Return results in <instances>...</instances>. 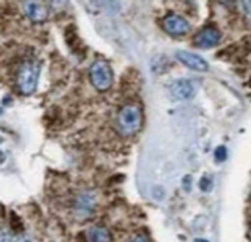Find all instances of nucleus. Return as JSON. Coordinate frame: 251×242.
Segmentation results:
<instances>
[{"mask_svg": "<svg viewBox=\"0 0 251 242\" xmlns=\"http://www.w3.org/2000/svg\"><path fill=\"white\" fill-rule=\"evenodd\" d=\"M142 112L136 105H125L116 115V129L124 136H131L141 129Z\"/></svg>", "mask_w": 251, "mask_h": 242, "instance_id": "2", "label": "nucleus"}, {"mask_svg": "<svg viewBox=\"0 0 251 242\" xmlns=\"http://www.w3.org/2000/svg\"><path fill=\"white\" fill-rule=\"evenodd\" d=\"M132 242H150V240L147 237H144V235H138L132 240Z\"/></svg>", "mask_w": 251, "mask_h": 242, "instance_id": "15", "label": "nucleus"}, {"mask_svg": "<svg viewBox=\"0 0 251 242\" xmlns=\"http://www.w3.org/2000/svg\"><path fill=\"white\" fill-rule=\"evenodd\" d=\"M97 206V198L91 192L82 194L76 201V211H79L80 215H89L95 211Z\"/></svg>", "mask_w": 251, "mask_h": 242, "instance_id": "9", "label": "nucleus"}, {"mask_svg": "<svg viewBox=\"0 0 251 242\" xmlns=\"http://www.w3.org/2000/svg\"><path fill=\"white\" fill-rule=\"evenodd\" d=\"M162 27L173 36H184L190 32L191 26L188 20L179 15H168L162 20Z\"/></svg>", "mask_w": 251, "mask_h": 242, "instance_id": "4", "label": "nucleus"}, {"mask_svg": "<svg viewBox=\"0 0 251 242\" xmlns=\"http://www.w3.org/2000/svg\"><path fill=\"white\" fill-rule=\"evenodd\" d=\"M226 158H227V149H226V146H218V148L215 149V159L218 162H224Z\"/></svg>", "mask_w": 251, "mask_h": 242, "instance_id": "12", "label": "nucleus"}, {"mask_svg": "<svg viewBox=\"0 0 251 242\" xmlns=\"http://www.w3.org/2000/svg\"><path fill=\"white\" fill-rule=\"evenodd\" d=\"M176 57L179 62H182L185 66H188L190 69L197 71V72H207L208 71V62L205 59H202L200 55L188 52V50H178Z\"/></svg>", "mask_w": 251, "mask_h": 242, "instance_id": "5", "label": "nucleus"}, {"mask_svg": "<svg viewBox=\"0 0 251 242\" xmlns=\"http://www.w3.org/2000/svg\"><path fill=\"white\" fill-rule=\"evenodd\" d=\"M197 242H208V241H204V240H197Z\"/></svg>", "mask_w": 251, "mask_h": 242, "instance_id": "16", "label": "nucleus"}, {"mask_svg": "<svg viewBox=\"0 0 251 242\" xmlns=\"http://www.w3.org/2000/svg\"><path fill=\"white\" fill-rule=\"evenodd\" d=\"M171 93L178 100H188L194 96L195 88L188 79H178L171 85Z\"/></svg>", "mask_w": 251, "mask_h": 242, "instance_id": "8", "label": "nucleus"}, {"mask_svg": "<svg viewBox=\"0 0 251 242\" xmlns=\"http://www.w3.org/2000/svg\"><path fill=\"white\" fill-rule=\"evenodd\" d=\"M40 74V66L35 59L25 60L16 74V86L20 93L32 95L36 91Z\"/></svg>", "mask_w": 251, "mask_h": 242, "instance_id": "1", "label": "nucleus"}, {"mask_svg": "<svg viewBox=\"0 0 251 242\" xmlns=\"http://www.w3.org/2000/svg\"><path fill=\"white\" fill-rule=\"evenodd\" d=\"M201 189L202 191H210L211 189V181H210V178H204L201 181Z\"/></svg>", "mask_w": 251, "mask_h": 242, "instance_id": "13", "label": "nucleus"}, {"mask_svg": "<svg viewBox=\"0 0 251 242\" xmlns=\"http://www.w3.org/2000/svg\"><path fill=\"white\" fill-rule=\"evenodd\" d=\"M25 13L26 16L35 23H42L49 16V9L45 3L40 1H27L25 4Z\"/></svg>", "mask_w": 251, "mask_h": 242, "instance_id": "7", "label": "nucleus"}, {"mask_svg": "<svg viewBox=\"0 0 251 242\" xmlns=\"http://www.w3.org/2000/svg\"><path fill=\"white\" fill-rule=\"evenodd\" d=\"M66 43L71 46V49H72V52H75V53H79V46H77L76 43L80 45V39L77 36V32H76V27L74 26V24H71L68 29H66Z\"/></svg>", "mask_w": 251, "mask_h": 242, "instance_id": "11", "label": "nucleus"}, {"mask_svg": "<svg viewBox=\"0 0 251 242\" xmlns=\"http://www.w3.org/2000/svg\"><path fill=\"white\" fill-rule=\"evenodd\" d=\"M89 241L91 242H112L111 232L105 226H94L89 229Z\"/></svg>", "mask_w": 251, "mask_h": 242, "instance_id": "10", "label": "nucleus"}, {"mask_svg": "<svg viewBox=\"0 0 251 242\" xmlns=\"http://www.w3.org/2000/svg\"><path fill=\"white\" fill-rule=\"evenodd\" d=\"M243 9H244V12H246L249 16H251V1H244V3H243Z\"/></svg>", "mask_w": 251, "mask_h": 242, "instance_id": "14", "label": "nucleus"}, {"mask_svg": "<svg viewBox=\"0 0 251 242\" xmlns=\"http://www.w3.org/2000/svg\"><path fill=\"white\" fill-rule=\"evenodd\" d=\"M89 76H91L92 85L97 88L98 91H100V92H105V91H108L112 86L114 72H112L111 65L106 60H102V59L95 60L92 63V66H91Z\"/></svg>", "mask_w": 251, "mask_h": 242, "instance_id": "3", "label": "nucleus"}, {"mask_svg": "<svg viewBox=\"0 0 251 242\" xmlns=\"http://www.w3.org/2000/svg\"><path fill=\"white\" fill-rule=\"evenodd\" d=\"M220 42H221V32L217 27H213V26L204 27L195 37V45L200 46V48H204V49L214 48Z\"/></svg>", "mask_w": 251, "mask_h": 242, "instance_id": "6", "label": "nucleus"}]
</instances>
